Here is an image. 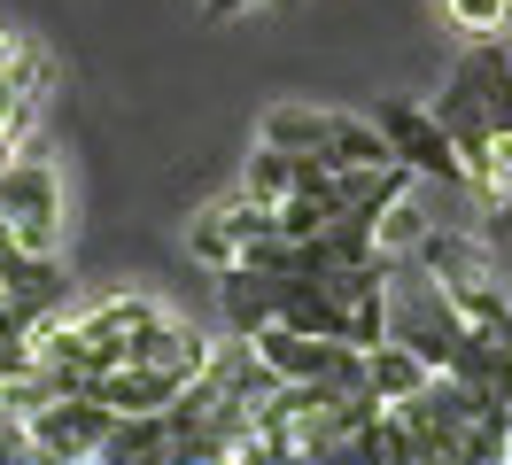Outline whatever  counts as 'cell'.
Here are the masks:
<instances>
[{
	"mask_svg": "<svg viewBox=\"0 0 512 465\" xmlns=\"http://www.w3.org/2000/svg\"><path fill=\"white\" fill-rule=\"evenodd\" d=\"M427 109L443 117L450 148L466 155V171H474L481 155H489V140L512 132V55H505V39H466L458 62H450V78H443V93Z\"/></svg>",
	"mask_w": 512,
	"mask_h": 465,
	"instance_id": "obj_1",
	"label": "cell"
},
{
	"mask_svg": "<svg viewBox=\"0 0 512 465\" xmlns=\"http://www.w3.org/2000/svg\"><path fill=\"white\" fill-rule=\"evenodd\" d=\"M412 264H427L435 272V287H443L450 303L474 318L481 334H505L512 341V287H505V264H497V248L481 241V233H419L412 241Z\"/></svg>",
	"mask_w": 512,
	"mask_h": 465,
	"instance_id": "obj_2",
	"label": "cell"
},
{
	"mask_svg": "<svg viewBox=\"0 0 512 465\" xmlns=\"http://www.w3.org/2000/svg\"><path fill=\"white\" fill-rule=\"evenodd\" d=\"M0 225H8V241L32 248V256H63L70 202H63V171H55L39 148L0 155Z\"/></svg>",
	"mask_w": 512,
	"mask_h": 465,
	"instance_id": "obj_3",
	"label": "cell"
},
{
	"mask_svg": "<svg viewBox=\"0 0 512 465\" xmlns=\"http://www.w3.org/2000/svg\"><path fill=\"white\" fill-rule=\"evenodd\" d=\"M256 140H272V148H295V155H319V163H396L381 140V124L365 117V109H319V101H280V109H264L256 124Z\"/></svg>",
	"mask_w": 512,
	"mask_h": 465,
	"instance_id": "obj_4",
	"label": "cell"
},
{
	"mask_svg": "<svg viewBox=\"0 0 512 465\" xmlns=\"http://www.w3.org/2000/svg\"><path fill=\"white\" fill-rule=\"evenodd\" d=\"M365 117L381 124V140H388V155L412 171V179H435V186H450V194H466V155L450 148V132H443V117L427 109V101H404V93H381Z\"/></svg>",
	"mask_w": 512,
	"mask_h": 465,
	"instance_id": "obj_5",
	"label": "cell"
},
{
	"mask_svg": "<svg viewBox=\"0 0 512 465\" xmlns=\"http://www.w3.org/2000/svg\"><path fill=\"white\" fill-rule=\"evenodd\" d=\"M109 427H117V411L94 403V396H78V388H47L39 403H24L32 458H47V465H86V458H101Z\"/></svg>",
	"mask_w": 512,
	"mask_h": 465,
	"instance_id": "obj_6",
	"label": "cell"
},
{
	"mask_svg": "<svg viewBox=\"0 0 512 465\" xmlns=\"http://www.w3.org/2000/svg\"><path fill=\"white\" fill-rule=\"evenodd\" d=\"M256 357L272 365V380H311V388H365V341L303 334V326H256Z\"/></svg>",
	"mask_w": 512,
	"mask_h": 465,
	"instance_id": "obj_7",
	"label": "cell"
},
{
	"mask_svg": "<svg viewBox=\"0 0 512 465\" xmlns=\"http://www.w3.org/2000/svg\"><path fill=\"white\" fill-rule=\"evenodd\" d=\"M280 233V202H264V194H225V202H210V210L194 217V233H187V248H194V264H210V272H233V264H249L256 248Z\"/></svg>",
	"mask_w": 512,
	"mask_h": 465,
	"instance_id": "obj_8",
	"label": "cell"
},
{
	"mask_svg": "<svg viewBox=\"0 0 512 465\" xmlns=\"http://www.w3.org/2000/svg\"><path fill=\"white\" fill-rule=\"evenodd\" d=\"M319 171H334V163L256 140V155L241 163V186H249V194H264V202H288V194H303V186H319Z\"/></svg>",
	"mask_w": 512,
	"mask_h": 465,
	"instance_id": "obj_9",
	"label": "cell"
},
{
	"mask_svg": "<svg viewBox=\"0 0 512 465\" xmlns=\"http://www.w3.org/2000/svg\"><path fill=\"white\" fill-rule=\"evenodd\" d=\"M443 16L466 31V39H497V31L512 24V0H443Z\"/></svg>",
	"mask_w": 512,
	"mask_h": 465,
	"instance_id": "obj_10",
	"label": "cell"
},
{
	"mask_svg": "<svg viewBox=\"0 0 512 465\" xmlns=\"http://www.w3.org/2000/svg\"><path fill=\"white\" fill-rule=\"evenodd\" d=\"M481 217H489V225H481V241L497 248V264H505V272H512V194H505V202H489V210H481Z\"/></svg>",
	"mask_w": 512,
	"mask_h": 465,
	"instance_id": "obj_11",
	"label": "cell"
},
{
	"mask_svg": "<svg viewBox=\"0 0 512 465\" xmlns=\"http://www.w3.org/2000/svg\"><path fill=\"white\" fill-rule=\"evenodd\" d=\"M241 8H264V0H202V16H241Z\"/></svg>",
	"mask_w": 512,
	"mask_h": 465,
	"instance_id": "obj_12",
	"label": "cell"
}]
</instances>
